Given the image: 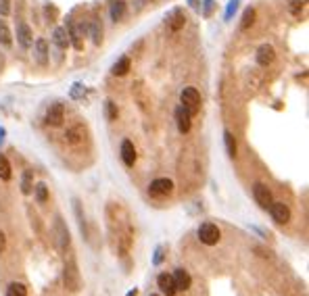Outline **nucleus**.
<instances>
[{"label": "nucleus", "mask_w": 309, "mask_h": 296, "mask_svg": "<svg viewBox=\"0 0 309 296\" xmlns=\"http://www.w3.org/2000/svg\"><path fill=\"white\" fill-rule=\"evenodd\" d=\"M172 280H174V286H176L178 292H186V290H190V286H192L190 273H188L186 269H182V267L172 273Z\"/></svg>", "instance_id": "7"}, {"label": "nucleus", "mask_w": 309, "mask_h": 296, "mask_svg": "<svg viewBox=\"0 0 309 296\" xmlns=\"http://www.w3.org/2000/svg\"><path fill=\"white\" fill-rule=\"evenodd\" d=\"M4 248H6V236H4V232L0 230V252H4Z\"/></svg>", "instance_id": "36"}, {"label": "nucleus", "mask_w": 309, "mask_h": 296, "mask_svg": "<svg viewBox=\"0 0 309 296\" xmlns=\"http://www.w3.org/2000/svg\"><path fill=\"white\" fill-rule=\"evenodd\" d=\"M125 296H138V288H134V290H129Z\"/></svg>", "instance_id": "37"}, {"label": "nucleus", "mask_w": 309, "mask_h": 296, "mask_svg": "<svg viewBox=\"0 0 309 296\" xmlns=\"http://www.w3.org/2000/svg\"><path fill=\"white\" fill-rule=\"evenodd\" d=\"M46 15H48V19H51V21H55V17H57V8H55V6H46Z\"/></svg>", "instance_id": "35"}, {"label": "nucleus", "mask_w": 309, "mask_h": 296, "mask_svg": "<svg viewBox=\"0 0 309 296\" xmlns=\"http://www.w3.org/2000/svg\"><path fill=\"white\" fill-rule=\"evenodd\" d=\"M253 21H255V8H247L245 15H243V23H241V27H243V29H248V27L253 25Z\"/></svg>", "instance_id": "30"}, {"label": "nucleus", "mask_w": 309, "mask_h": 296, "mask_svg": "<svg viewBox=\"0 0 309 296\" xmlns=\"http://www.w3.org/2000/svg\"><path fill=\"white\" fill-rule=\"evenodd\" d=\"M129 67H132V60H129V57H122V59H119L117 60V63L113 65V75H119V77H122V75H125L127 73V71H129Z\"/></svg>", "instance_id": "20"}, {"label": "nucleus", "mask_w": 309, "mask_h": 296, "mask_svg": "<svg viewBox=\"0 0 309 296\" xmlns=\"http://www.w3.org/2000/svg\"><path fill=\"white\" fill-rule=\"evenodd\" d=\"M253 196H255V200H257V205L263 207V209H267V207H270L272 202H274L270 188H267L265 183H261V181H257L255 186H253Z\"/></svg>", "instance_id": "5"}, {"label": "nucleus", "mask_w": 309, "mask_h": 296, "mask_svg": "<svg viewBox=\"0 0 309 296\" xmlns=\"http://www.w3.org/2000/svg\"><path fill=\"white\" fill-rule=\"evenodd\" d=\"M13 176V171H11V163H8V159L4 155H0V179H4L8 181Z\"/></svg>", "instance_id": "24"}, {"label": "nucleus", "mask_w": 309, "mask_h": 296, "mask_svg": "<svg viewBox=\"0 0 309 296\" xmlns=\"http://www.w3.org/2000/svg\"><path fill=\"white\" fill-rule=\"evenodd\" d=\"M63 282H65V286H67V290H71V292H77L79 288H82V278H79V269H77V265H75L73 259L65 263Z\"/></svg>", "instance_id": "1"}, {"label": "nucleus", "mask_w": 309, "mask_h": 296, "mask_svg": "<svg viewBox=\"0 0 309 296\" xmlns=\"http://www.w3.org/2000/svg\"><path fill=\"white\" fill-rule=\"evenodd\" d=\"M6 296H27V290H25L23 284L13 282V284L6 288Z\"/></svg>", "instance_id": "26"}, {"label": "nucleus", "mask_w": 309, "mask_h": 296, "mask_svg": "<svg viewBox=\"0 0 309 296\" xmlns=\"http://www.w3.org/2000/svg\"><path fill=\"white\" fill-rule=\"evenodd\" d=\"M157 286H159V290H161L165 296H176V286H174V280H172V275L169 273H159L157 275Z\"/></svg>", "instance_id": "13"}, {"label": "nucleus", "mask_w": 309, "mask_h": 296, "mask_svg": "<svg viewBox=\"0 0 309 296\" xmlns=\"http://www.w3.org/2000/svg\"><path fill=\"white\" fill-rule=\"evenodd\" d=\"M69 42L73 44L75 50H82L84 48V42H82V36H84V27H77V25H69Z\"/></svg>", "instance_id": "17"}, {"label": "nucleus", "mask_w": 309, "mask_h": 296, "mask_svg": "<svg viewBox=\"0 0 309 296\" xmlns=\"http://www.w3.org/2000/svg\"><path fill=\"white\" fill-rule=\"evenodd\" d=\"M0 44L4 48H11V44H13V36L8 32V25L4 21H0Z\"/></svg>", "instance_id": "23"}, {"label": "nucleus", "mask_w": 309, "mask_h": 296, "mask_svg": "<svg viewBox=\"0 0 309 296\" xmlns=\"http://www.w3.org/2000/svg\"><path fill=\"white\" fill-rule=\"evenodd\" d=\"M105 115H107L109 121H115V119H117L119 111H117V107H115L113 100H107V103H105Z\"/></svg>", "instance_id": "29"}, {"label": "nucleus", "mask_w": 309, "mask_h": 296, "mask_svg": "<svg viewBox=\"0 0 309 296\" xmlns=\"http://www.w3.org/2000/svg\"><path fill=\"white\" fill-rule=\"evenodd\" d=\"M213 6H215L213 0H205V11H203V15H205V17L211 15V13H213Z\"/></svg>", "instance_id": "34"}, {"label": "nucleus", "mask_w": 309, "mask_h": 296, "mask_svg": "<svg viewBox=\"0 0 309 296\" xmlns=\"http://www.w3.org/2000/svg\"><path fill=\"white\" fill-rule=\"evenodd\" d=\"M55 232H57V242H59V248L65 250V248L69 246V242H71V238H69V230H67V226L63 223V219H61V217H57V221H55Z\"/></svg>", "instance_id": "11"}, {"label": "nucleus", "mask_w": 309, "mask_h": 296, "mask_svg": "<svg viewBox=\"0 0 309 296\" xmlns=\"http://www.w3.org/2000/svg\"><path fill=\"white\" fill-rule=\"evenodd\" d=\"M151 296H159V294H151Z\"/></svg>", "instance_id": "39"}, {"label": "nucleus", "mask_w": 309, "mask_h": 296, "mask_svg": "<svg viewBox=\"0 0 309 296\" xmlns=\"http://www.w3.org/2000/svg\"><path fill=\"white\" fill-rule=\"evenodd\" d=\"M90 36H92V42H94L96 46L101 44V40H103V25L98 23L96 19H94V21L90 23Z\"/></svg>", "instance_id": "25"}, {"label": "nucleus", "mask_w": 309, "mask_h": 296, "mask_svg": "<svg viewBox=\"0 0 309 296\" xmlns=\"http://www.w3.org/2000/svg\"><path fill=\"white\" fill-rule=\"evenodd\" d=\"M219 238H222V232H219V228L215 226V223H201V228H198V240H201L203 244H207V246H215V244L219 242Z\"/></svg>", "instance_id": "2"}, {"label": "nucleus", "mask_w": 309, "mask_h": 296, "mask_svg": "<svg viewBox=\"0 0 309 296\" xmlns=\"http://www.w3.org/2000/svg\"><path fill=\"white\" fill-rule=\"evenodd\" d=\"M176 123H178V129H180V134H188L192 127V115L188 113V111L180 105L176 109Z\"/></svg>", "instance_id": "9"}, {"label": "nucleus", "mask_w": 309, "mask_h": 296, "mask_svg": "<svg viewBox=\"0 0 309 296\" xmlns=\"http://www.w3.org/2000/svg\"><path fill=\"white\" fill-rule=\"evenodd\" d=\"M172 192H174V181L167 179V178H157L155 181H151V186H148V194L155 198L169 196Z\"/></svg>", "instance_id": "4"}, {"label": "nucleus", "mask_w": 309, "mask_h": 296, "mask_svg": "<svg viewBox=\"0 0 309 296\" xmlns=\"http://www.w3.org/2000/svg\"><path fill=\"white\" fill-rule=\"evenodd\" d=\"M305 4H307V0H288V11H291L295 17H299L303 13Z\"/></svg>", "instance_id": "27"}, {"label": "nucleus", "mask_w": 309, "mask_h": 296, "mask_svg": "<svg viewBox=\"0 0 309 296\" xmlns=\"http://www.w3.org/2000/svg\"><path fill=\"white\" fill-rule=\"evenodd\" d=\"M267 209H270L272 219L276 223H288V221H291V209H288L284 202H272Z\"/></svg>", "instance_id": "8"}, {"label": "nucleus", "mask_w": 309, "mask_h": 296, "mask_svg": "<svg viewBox=\"0 0 309 296\" xmlns=\"http://www.w3.org/2000/svg\"><path fill=\"white\" fill-rule=\"evenodd\" d=\"M48 42L46 40H38L36 42V46H34V57H36V63L38 65H42V67H46L48 65Z\"/></svg>", "instance_id": "14"}, {"label": "nucleus", "mask_w": 309, "mask_h": 296, "mask_svg": "<svg viewBox=\"0 0 309 296\" xmlns=\"http://www.w3.org/2000/svg\"><path fill=\"white\" fill-rule=\"evenodd\" d=\"M53 40L59 48H67L69 46V36H67V29L65 27H57L55 34H53Z\"/></svg>", "instance_id": "21"}, {"label": "nucleus", "mask_w": 309, "mask_h": 296, "mask_svg": "<svg viewBox=\"0 0 309 296\" xmlns=\"http://www.w3.org/2000/svg\"><path fill=\"white\" fill-rule=\"evenodd\" d=\"M161 261H163V246H157V250H155V259H153V263H155V265H161Z\"/></svg>", "instance_id": "33"}, {"label": "nucleus", "mask_w": 309, "mask_h": 296, "mask_svg": "<svg viewBox=\"0 0 309 296\" xmlns=\"http://www.w3.org/2000/svg\"><path fill=\"white\" fill-rule=\"evenodd\" d=\"M111 19L113 21H119V19H124V15H125V2L124 0H111Z\"/></svg>", "instance_id": "19"}, {"label": "nucleus", "mask_w": 309, "mask_h": 296, "mask_svg": "<svg viewBox=\"0 0 309 296\" xmlns=\"http://www.w3.org/2000/svg\"><path fill=\"white\" fill-rule=\"evenodd\" d=\"M11 13V0H0V15L6 17Z\"/></svg>", "instance_id": "32"}, {"label": "nucleus", "mask_w": 309, "mask_h": 296, "mask_svg": "<svg viewBox=\"0 0 309 296\" xmlns=\"http://www.w3.org/2000/svg\"><path fill=\"white\" fill-rule=\"evenodd\" d=\"M84 136H86L84 125H73V127H69L67 134H65V138H67L69 144H79V142H84Z\"/></svg>", "instance_id": "18"}, {"label": "nucleus", "mask_w": 309, "mask_h": 296, "mask_svg": "<svg viewBox=\"0 0 309 296\" xmlns=\"http://www.w3.org/2000/svg\"><path fill=\"white\" fill-rule=\"evenodd\" d=\"M63 119H65V105L63 103H55V105L48 107V111H46V123L48 125L57 127V125L63 123Z\"/></svg>", "instance_id": "6"}, {"label": "nucleus", "mask_w": 309, "mask_h": 296, "mask_svg": "<svg viewBox=\"0 0 309 296\" xmlns=\"http://www.w3.org/2000/svg\"><path fill=\"white\" fill-rule=\"evenodd\" d=\"M274 59H276L274 46H270V44L259 46V50H257V63L259 65H261V67H270L274 63Z\"/></svg>", "instance_id": "12"}, {"label": "nucleus", "mask_w": 309, "mask_h": 296, "mask_svg": "<svg viewBox=\"0 0 309 296\" xmlns=\"http://www.w3.org/2000/svg\"><path fill=\"white\" fill-rule=\"evenodd\" d=\"M17 40H19V44H21V48L32 46V27H29L27 23L17 25Z\"/></svg>", "instance_id": "16"}, {"label": "nucleus", "mask_w": 309, "mask_h": 296, "mask_svg": "<svg viewBox=\"0 0 309 296\" xmlns=\"http://www.w3.org/2000/svg\"><path fill=\"white\" fill-rule=\"evenodd\" d=\"M2 138H4V129L0 127V142H2Z\"/></svg>", "instance_id": "38"}, {"label": "nucleus", "mask_w": 309, "mask_h": 296, "mask_svg": "<svg viewBox=\"0 0 309 296\" xmlns=\"http://www.w3.org/2000/svg\"><path fill=\"white\" fill-rule=\"evenodd\" d=\"M165 23H167V27L172 29V32H180V29L184 27V23H186L184 11H182V8H174V11L169 13V17L165 19Z\"/></svg>", "instance_id": "10"}, {"label": "nucleus", "mask_w": 309, "mask_h": 296, "mask_svg": "<svg viewBox=\"0 0 309 296\" xmlns=\"http://www.w3.org/2000/svg\"><path fill=\"white\" fill-rule=\"evenodd\" d=\"M34 183H32V171H25L23 173V181H21V190H23V194H29L34 188Z\"/></svg>", "instance_id": "31"}, {"label": "nucleus", "mask_w": 309, "mask_h": 296, "mask_svg": "<svg viewBox=\"0 0 309 296\" xmlns=\"http://www.w3.org/2000/svg\"><path fill=\"white\" fill-rule=\"evenodd\" d=\"M180 103L188 113L194 115L196 111L201 109V94H198V90H194V88H184L180 94Z\"/></svg>", "instance_id": "3"}, {"label": "nucleus", "mask_w": 309, "mask_h": 296, "mask_svg": "<svg viewBox=\"0 0 309 296\" xmlns=\"http://www.w3.org/2000/svg\"><path fill=\"white\" fill-rule=\"evenodd\" d=\"M122 159L127 167H134L136 163V148L132 144V140H124L122 142Z\"/></svg>", "instance_id": "15"}, {"label": "nucleus", "mask_w": 309, "mask_h": 296, "mask_svg": "<svg viewBox=\"0 0 309 296\" xmlns=\"http://www.w3.org/2000/svg\"><path fill=\"white\" fill-rule=\"evenodd\" d=\"M34 192H36V200L38 202H46L48 200V188H46V183H36Z\"/></svg>", "instance_id": "28"}, {"label": "nucleus", "mask_w": 309, "mask_h": 296, "mask_svg": "<svg viewBox=\"0 0 309 296\" xmlns=\"http://www.w3.org/2000/svg\"><path fill=\"white\" fill-rule=\"evenodd\" d=\"M224 144H226V150H228V157H236V140H234V134L232 131H224Z\"/></svg>", "instance_id": "22"}]
</instances>
